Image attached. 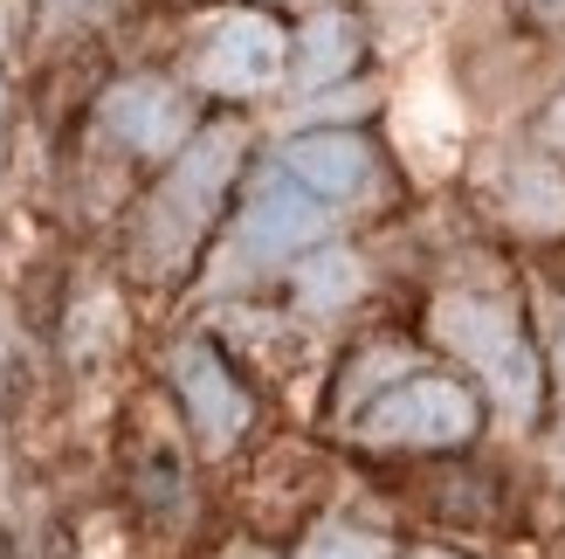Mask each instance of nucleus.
Masks as SVG:
<instances>
[{
  "label": "nucleus",
  "mask_w": 565,
  "mask_h": 559,
  "mask_svg": "<svg viewBox=\"0 0 565 559\" xmlns=\"http://www.w3.org/2000/svg\"><path fill=\"white\" fill-rule=\"evenodd\" d=\"M524 8L539 14V21H552V28H565V0H524Z\"/></svg>",
  "instance_id": "obj_12"
},
{
  "label": "nucleus",
  "mask_w": 565,
  "mask_h": 559,
  "mask_svg": "<svg viewBox=\"0 0 565 559\" xmlns=\"http://www.w3.org/2000/svg\"><path fill=\"white\" fill-rule=\"evenodd\" d=\"M297 559H386V546L365 539V532H352V525H318V532L303 539Z\"/></svg>",
  "instance_id": "obj_11"
},
{
  "label": "nucleus",
  "mask_w": 565,
  "mask_h": 559,
  "mask_svg": "<svg viewBox=\"0 0 565 559\" xmlns=\"http://www.w3.org/2000/svg\"><path fill=\"white\" fill-rule=\"evenodd\" d=\"M235 159H242V131L235 125H214V131L193 138L186 159L166 173V187L152 193V208H146V229H138V242H146V256L159 270H173L186 249L201 242L207 214L221 201V187H228V173H235Z\"/></svg>",
  "instance_id": "obj_1"
},
{
  "label": "nucleus",
  "mask_w": 565,
  "mask_h": 559,
  "mask_svg": "<svg viewBox=\"0 0 565 559\" xmlns=\"http://www.w3.org/2000/svg\"><path fill=\"white\" fill-rule=\"evenodd\" d=\"M173 380H180V401L193 414L207 450H228V442L248 429V394L235 387V373L221 367L214 346H180L173 352Z\"/></svg>",
  "instance_id": "obj_6"
},
{
  "label": "nucleus",
  "mask_w": 565,
  "mask_h": 559,
  "mask_svg": "<svg viewBox=\"0 0 565 559\" xmlns=\"http://www.w3.org/2000/svg\"><path fill=\"white\" fill-rule=\"evenodd\" d=\"M324 208H331L324 193H310L303 180H290L276 166V173L256 187V201L242 208L235 242H228V256H221V276H256V270H269L282 256H297V249H310V242L331 229Z\"/></svg>",
  "instance_id": "obj_3"
},
{
  "label": "nucleus",
  "mask_w": 565,
  "mask_h": 559,
  "mask_svg": "<svg viewBox=\"0 0 565 559\" xmlns=\"http://www.w3.org/2000/svg\"><path fill=\"white\" fill-rule=\"evenodd\" d=\"M282 173L303 180L310 193H324V201H359L373 187V152L352 131H310L297 146H282Z\"/></svg>",
  "instance_id": "obj_8"
},
{
  "label": "nucleus",
  "mask_w": 565,
  "mask_h": 559,
  "mask_svg": "<svg viewBox=\"0 0 565 559\" xmlns=\"http://www.w3.org/2000/svg\"><path fill=\"white\" fill-rule=\"evenodd\" d=\"M435 331L490 380V394H497L503 414L539 408V359H531L524 325L503 312V304H490V297H441L435 304Z\"/></svg>",
  "instance_id": "obj_2"
},
{
  "label": "nucleus",
  "mask_w": 565,
  "mask_h": 559,
  "mask_svg": "<svg viewBox=\"0 0 565 559\" xmlns=\"http://www.w3.org/2000/svg\"><path fill=\"white\" fill-rule=\"evenodd\" d=\"M469 429H476V401L456 380H407L380 394L373 414L359 422L365 442H407V450H441V442H462Z\"/></svg>",
  "instance_id": "obj_4"
},
{
  "label": "nucleus",
  "mask_w": 565,
  "mask_h": 559,
  "mask_svg": "<svg viewBox=\"0 0 565 559\" xmlns=\"http://www.w3.org/2000/svg\"><path fill=\"white\" fill-rule=\"evenodd\" d=\"M545 138H552V146H558V152H565V97L552 104V118H545Z\"/></svg>",
  "instance_id": "obj_13"
},
{
  "label": "nucleus",
  "mask_w": 565,
  "mask_h": 559,
  "mask_svg": "<svg viewBox=\"0 0 565 559\" xmlns=\"http://www.w3.org/2000/svg\"><path fill=\"white\" fill-rule=\"evenodd\" d=\"M558 359H565V352H558Z\"/></svg>",
  "instance_id": "obj_15"
},
{
  "label": "nucleus",
  "mask_w": 565,
  "mask_h": 559,
  "mask_svg": "<svg viewBox=\"0 0 565 559\" xmlns=\"http://www.w3.org/2000/svg\"><path fill=\"white\" fill-rule=\"evenodd\" d=\"M297 291H303V304L331 312V304H345V297L359 291V263L345 256V249H324V256H310V263L297 270Z\"/></svg>",
  "instance_id": "obj_10"
},
{
  "label": "nucleus",
  "mask_w": 565,
  "mask_h": 559,
  "mask_svg": "<svg viewBox=\"0 0 565 559\" xmlns=\"http://www.w3.org/2000/svg\"><path fill=\"white\" fill-rule=\"evenodd\" d=\"M282 55L290 49H282V28L269 14H221L201 55H193V76L221 97H242V91H269L282 76Z\"/></svg>",
  "instance_id": "obj_5"
},
{
  "label": "nucleus",
  "mask_w": 565,
  "mask_h": 559,
  "mask_svg": "<svg viewBox=\"0 0 565 559\" xmlns=\"http://www.w3.org/2000/svg\"><path fill=\"white\" fill-rule=\"evenodd\" d=\"M352 55H359V28L345 14L310 21L303 28V49H297V83H303V91H324V83H338V76L352 70Z\"/></svg>",
  "instance_id": "obj_9"
},
{
  "label": "nucleus",
  "mask_w": 565,
  "mask_h": 559,
  "mask_svg": "<svg viewBox=\"0 0 565 559\" xmlns=\"http://www.w3.org/2000/svg\"><path fill=\"white\" fill-rule=\"evenodd\" d=\"M414 559H448V552H414Z\"/></svg>",
  "instance_id": "obj_14"
},
{
  "label": "nucleus",
  "mask_w": 565,
  "mask_h": 559,
  "mask_svg": "<svg viewBox=\"0 0 565 559\" xmlns=\"http://www.w3.org/2000/svg\"><path fill=\"white\" fill-rule=\"evenodd\" d=\"M104 131L131 152H173L186 138V97L159 76H131L104 97Z\"/></svg>",
  "instance_id": "obj_7"
}]
</instances>
